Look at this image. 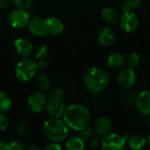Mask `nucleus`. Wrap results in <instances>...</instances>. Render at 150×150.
Returning <instances> with one entry per match:
<instances>
[{"label":"nucleus","instance_id":"38","mask_svg":"<svg viewBox=\"0 0 150 150\" xmlns=\"http://www.w3.org/2000/svg\"><path fill=\"white\" fill-rule=\"evenodd\" d=\"M147 124H148L149 127H150V114L149 115H148V118H147Z\"/></svg>","mask_w":150,"mask_h":150},{"label":"nucleus","instance_id":"18","mask_svg":"<svg viewBox=\"0 0 150 150\" xmlns=\"http://www.w3.org/2000/svg\"><path fill=\"white\" fill-rule=\"evenodd\" d=\"M101 18L108 25H114L119 21L120 15L113 7L107 6L101 11Z\"/></svg>","mask_w":150,"mask_h":150},{"label":"nucleus","instance_id":"33","mask_svg":"<svg viewBox=\"0 0 150 150\" xmlns=\"http://www.w3.org/2000/svg\"><path fill=\"white\" fill-rule=\"evenodd\" d=\"M61 149H62V147L59 145V143L54 142H52V143H50L45 147L46 150H60Z\"/></svg>","mask_w":150,"mask_h":150},{"label":"nucleus","instance_id":"4","mask_svg":"<svg viewBox=\"0 0 150 150\" xmlns=\"http://www.w3.org/2000/svg\"><path fill=\"white\" fill-rule=\"evenodd\" d=\"M38 69L37 62L25 57L17 63L15 67V75L18 80L22 82H28L35 77Z\"/></svg>","mask_w":150,"mask_h":150},{"label":"nucleus","instance_id":"15","mask_svg":"<svg viewBox=\"0 0 150 150\" xmlns=\"http://www.w3.org/2000/svg\"><path fill=\"white\" fill-rule=\"evenodd\" d=\"M45 109L50 117L62 118L64 113V111L66 109V105L62 100H61V101L47 100Z\"/></svg>","mask_w":150,"mask_h":150},{"label":"nucleus","instance_id":"30","mask_svg":"<svg viewBox=\"0 0 150 150\" xmlns=\"http://www.w3.org/2000/svg\"><path fill=\"white\" fill-rule=\"evenodd\" d=\"M16 129L19 134H25L29 130V126L27 125L25 121H18V123L17 124Z\"/></svg>","mask_w":150,"mask_h":150},{"label":"nucleus","instance_id":"35","mask_svg":"<svg viewBox=\"0 0 150 150\" xmlns=\"http://www.w3.org/2000/svg\"><path fill=\"white\" fill-rule=\"evenodd\" d=\"M11 2V0H0V8L1 9L7 8L10 5Z\"/></svg>","mask_w":150,"mask_h":150},{"label":"nucleus","instance_id":"7","mask_svg":"<svg viewBox=\"0 0 150 150\" xmlns=\"http://www.w3.org/2000/svg\"><path fill=\"white\" fill-rule=\"evenodd\" d=\"M30 15L25 9L17 8L11 11L8 16V22L10 25L15 29H21L28 25Z\"/></svg>","mask_w":150,"mask_h":150},{"label":"nucleus","instance_id":"8","mask_svg":"<svg viewBox=\"0 0 150 150\" xmlns=\"http://www.w3.org/2000/svg\"><path fill=\"white\" fill-rule=\"evenodd\" d=\"M136 73L134 69L130 67H123L120 69L117 76V82L123 89H130L136 83Z\"/></svg>","mask_w":150,"mask_h":150},{"label":"nucleus","instance_id":"27","mask_svg":"<svg viewBox=\"0 0 150 150\" xmlns=\"http://www.w3.org/2000/svg\"><path fill=\"white\" fill-rule=\"evenodd\" d=\"M23 149L24 148L20 142L12 141L10 142H4L1 150H21Z\"/></svg>","mask_w":150,"mask_h":150},{"label":"nucleus","instance_id":"13","mask_svg":"<svg viewBox=\"0 0 150 150\" xmlns=\"http://www.w3.org/2000/svg\"><path fill=\"white\" fill-rule=\"evenodd\" d=\"M98 40L100 45L104 47H110L116 40V33L111 26H104L98 31Z\"/></svg>","mask_w":150,"mask_h":150},{"label":"nucleus","instance_id":"25","mask_svg":"<svg viewBox=\"0 0 150 150\" xmlns=\"http://www.w3.org/2000/svg\"><path fill=\"white\" fill-rule=\"evenodd\" d=\"M48 54H49V49H48L47 46H46L44 44H40L35 48V58L37 61L42 60V59H47Z\"/></svg>","mask_w":150,"mask_h":150},{"label":"nucleus","instance_id":"19","mask_svg":"<svg viewBox=\"0 0 150 150\" xmlns=\"http://www.w3.org/2000/svg\"><path fill=\"white\" fill-rule=\"evenodd\" d=\"M127 144L131 149H142L147 145V138L141 134H134L127 140Z\"/></svg>","mask_w":150,"mask_h":150},{"label":"nucleus","instance_id":"17","mask_svg":"<svg viewBox=\"0 0 150 150\" xmlns=\"http://www.w3.org/2000/svg\"><path fill=\"white\" fill-rule=\"evenodd\" d=\"M107 65L112 69H120L126 65V57L120 52H113L107 57Z\"/></svg>","mask_w":150,"mask_h":150},{"label":"nucleus","instance_id":"34","mask_svg":"<svg viewBox=\"0 0 150 150\" xmlns=\"http://www.w3.org/2000/svg\"><path fill=\"white\" fill-rule=\"evenodd\" d=\"M38 68L39 69H46L48 67V62L46 59H42V60H39L38 62Z\"/></svg>","mask_w":150,"mask_h":150},{"label":"nucleus","instance_id":"11","mask_svg":"<svg viewBox=\"0 0 150 150\" xmlns=\"http://www.w3.org/2000/svg\"><path fill=\"white\" fill-rule=\"evenodd\" d=\"M135 106L139 113L148 116L150 114V91H141L135 98Z\"/></svg>","mask_w":150,"mask_h":150},{"label":"nucleus","instance_id":"39","mask_svg":"<svg viewBox=\"0 0 150 150\" xmlns=\"http://www.w3.org/2000/svg\"><path fill=\"white\" fill-rule=\"evenodd\" d=\"M3 143H4V142L0 139V150L2 149V146H3Z\"/></svg>","mask_w":150,"mask_h":150},{"label":"nucleus","instance_id":"16","mask_svg":"<svg viewBox=\"0 0 150 150\" xmlns=\"http://www.w3.org/2000/svg\"><path fill=\"white\" fill-rule=\"evenodd\" d=\"M27 26L31 33L35 36L43 37V36L47 35L45 30V26H44V19L41 18L40 17L36 16V17L30 18Z\"/></svg>","mask_w":150,"mask_h":150},{"label":"nucleus","instance_id":"29","mask_svg":"<svg viewBox=\"0 0 150 150\" xmlns=\"http://www.w3.org/2000/svg\"><path fill=\"white\" fill-rule=\"evenodd\" d=\"M11 2L17 6V8L27 9L32 4V0H11Z\"/></svg>","mask_w":150,"mask_h":150},{"label":"nucleus","instance_id":"10","mask_svg":"<svg viewBox=\"0 0 150 150\" xmlns=\"http://www.w3.org/2000/svg\"><path fill=\"white\" fill-rule=\"evenodd\" d=\"M92 128L95 134L102 138L112 132V121L107 116H101L95 120Z\"/></svg>","mask_w":150,"mask_h":150},{"label":"nucleus","instance_id":"23","mask_svg":"<svg viewBox=\"0 0 150 150\" xmlns=\"http://www.w3.org/2000/svg\"><path fill=\"white\" fill-rule=\"evenodd\" d=\"M143 0H125L122 4V11H134L142 4Z\"/></svg>","mask_w":150,"mask_h":150},{"label":"nucleus","instance_id":"22","mask_svg":"<svg viewBox=\"0 0 150 150\" xmlns=\"http://www.w3.org/2000/svg\"><path fill=\"white\" fill-rule=\"evenodd\" d=\"M11 98L5 91H0V112L4 113L11 107Z\"/></svg>","mask_w":150,"mask_h":150},{"label":"nucleus","instance_id":"21","mask_svg":"<svg viewBox=\"0 0 150 150\" xmlns=\"http://www.w3.org/2000/svg\"><path fill=\"white\" fill-rule=\"evenodd\" d=\"M65 145L69 150H83L85 147V142L79 136H72L68 138Z\"/></svg>","mask_w":150,"mask_h":150},{"label":"nucleus","instance_id":"5","mask_svg":"<svg viewBox=\"0 0 150 150\" xmlns=\"http://www.w3.org/2000/svg\"><path fill=\"white\" fill-rule=\"evenodd\" d=\"M127 140L126 136L116 133H110L101 139V148L104 150H122L126 148Z\"/></svg>","mask_w":150,"mask_h":150},{"label":"nucleus","instance_id":"31","mask_svg":"<svg viewBox=\"0 0 150 150\" xmlns=\"http://www.w3.org/2000/svg\"><path fill=\"white\" fill-rule=\"evenodd\" d=\"M9 127V120L4 113L0 112V131H5Z\"/></svg>","mask_w":150,"mask_h":150},{"label":"nucleus","instance_id":"28","mask_svg":"<svg viewBox=\"0 0 150 150\" xmlns=\"http://www.w3.org/2000/svg\"><path fill=\"white\" fill-rule=\"evenodd\" d=\"M79 133H80L79 137H80L84 142H86L88 140H91V139L93 137V134H95L93 128H91V127H87L86 128L83 129V130L80 131Z\"/></svg>","mask_w":150,"mask_h":150},{"label":"nucleus","instance_id":"32","mask_svg":"<svg viewBox=\"0 0 150 150\" xmlns=\"http://www.w3.org/2000/svg\"><path fill=\"white\" fill-rule=\"evenodd\" d=\"M101 144V137L99 136H95V137H92L90 141V145L91 148L93 149H97L98 147H99Z\"/></svg>","mask_w":150,"mask_h":150},{"label":"nucleus","instance_id":"1","mask_svg":"<svg viewBox=\"0 0 150 150\" xmlns=\"http://www.w3.org/2000/svg\"><path fill=\"white\" fill-rule=\"evenodd\" d=\"M62 118L69 128L77 132L89 127L91 120L90 110L81 104H73L67 106Z\"/></svg>","mask_w":150,"mask_h":150},{"label":"nucleus","instance_id":"6","mask_svg":"<svg viewBox=\"0 0 150 150\" xmlns=\"http://www.w3.org/2000/svg\"><path fill=\"white\" fill-rule=\"evenodd\" d=\"M119 25L126 33H133L139 27V18L134 11H123L119 18Z\"/></svg>","mask_w":150,"mask_h":150},{"label":"nucleus","instance_id":"20","mask_svg":"<svg viewBox=\"0 0 150 150\" xmlns=\"http://www.w3.org/2000/svg\"><path fill=\"white\" fill-rule=\"evenodd\" d=\"M35 83L41 91H47L51 86L49 76L45 73H37L35 76Z\"/></svg>","mask_w":150,"mask_h":150},{"label":"nucleus","instance_id":"37","mask_svg":"<svg viewBox=\"0 0 150 150\" xmlns=\"http://www.w3.org/2000/svg\"><path fill=\"white\" fill-rule=\"evenodd\" d=\"M147 144L150 147V131L149 134H148V137H147Z\"/></svg>","mask_w":150,"mask_h":150},{"label":"nucleus","instance_id":"3","mask_svg":"<svg viewBox=\"0 0 150 150\" xmlns=\"http://www.w3.org/2000/svg\"><path fill=\"white\" fill-rule=\"evenodd\" d=\"M44 135L54 142H62L69 134V127L61 118H50L47 120L42 126Z\"/></svg>","mask_w":150,"mask_h":150},{"label":"nucleus","instance_id":"36","mask_svg":"<svg viewBox=\"0 0 150 150\" xmlns=\"http://www.w3.org/2000/svg\"><path fill=\"white\" fill-rule=\"evenodd\" d=\"M27 149H29V150H40V147H38V146H35V145H32V146L28 147V148H27Z\"/></svg>","mask_w":150,"mask_h":150},{"label":"nucleus","instance_id":"9","mask_svg":"<svg viewBox=\"0 0 150 150\" xmlns=\"http://www.w3.org/2000/svg\"><path fill=\"white\" fill-rule=\"evenodd\" d=\"M47 103V96L41 91L32 92L27 98V105L33 112H40L45 110Z\"/></svg>","mask_w":150,"mask_h":150},{"label":"nucleus","instance_id":"14","mask_svg":"<svg viewBox=\"0 0 150 150\" xmlns=\"http://www.w3.org/2000/svg\"><path fill=\"white\" fill-rule=\"evenodd\" d=\"M13 45L17 54L24 58L28 57L33 51V46L32 42L25 38H18L14 40Z\"/></svg>","mask_w":150,"mask_h":150},{"label":"nucleus","instance_id":"24","mask_svg":"<svg viewBox=\"0 0 150 150\" xmlns=\"http://www.w3.org/2000/svg\"><path fill=\"white\" fill-rule=\"evenodd\" d=\"M140 62H141V57L139 54H137L136 52L130 53L126 58V64L133 69L136 68L140 64Z\"/></svg>","mask_w":150,"mask_h":150},{"label":"nucleus","instance_id":"12","mask_svg":"<svg viewBox=\"0 0 150 150\" xmlns=\"http://www.w3.org/2000/svg\"><path fill=\"white\" fill-rule=\"evenodd\" d=\"M44 26L47 34L58 35L64 30L63 21L57 17H49L44 19Z\"/></svg>","mask_w":150,"mask_h":150},{"label":"nucleus","instance_id":"2","mask_svg":"<svg viewBox=\"0 0 150 150\" xmlns=\"http://www.w3.org/2000/svg\"><path fill=\"white\" fill-rule=\"evenodd\" d=\"M83 83L90 92L98 94L108 87L110 77L108 73L102 68L91 67L84 72Z\"/></svg>","mask_w":150,"mask_h":150},{"label":"nucleus","instance_id":"26","mask_svg":"<svg viewBox=\"0 0 150 150\" xmlns=\"http://www.w3.org/2000/svg\"><path fill=\"white\" fill-rule=\"evenodd\" d=\"M63 98H64V92L62 90L59 88L53 89L47 95V100L61 101V100H63Z\"/></svg>","mask_w":150,"mask_h":150}]
</instances>
